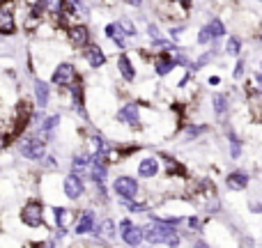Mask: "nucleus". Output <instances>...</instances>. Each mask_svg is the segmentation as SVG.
I'll return each mask as SVG.
<instances>
[{
	"label": "nucleus",
	"mask_w": 262,
	"mask_h": 248,
	"mask_svg": "<svg viewBox=\"0 0 262 248\" xmlns=\"http://www.w3.org/2000/svg\"><path fill=\"white\" fill-rule=\"evenodd\" d=\"M143 239H147L149 244H166L170 248L180 246V232L175 230V226L159 221L157 216H149V226L143 228Z\"/></svg>",
	"instance_id": "1"
},
{
	"label": "nucleus",
	"mask_w": 262,
	"mask_h": 248,
	"mask_svg": "<svg viewBox=\"0 0 262 248\" xmlns=\"http://www.w3.org/2000/svg\"><path fill=\"white\" fill-rule=\"evenodd\" d=\"M18 152L23 159L28 161H41L46 156V143L44 138H37V136H28V138L18 140Z\"/></svg>",
	"instance_id": "2"
},
{
	"label": "nucleus",
	"mask_w": 262,
	"mask_h": 248,
	"mask_svg": "<svg viewBox=\"0 0 262 248\" xmlns=\"http://www.w3.org/2000/svg\"><path fill=\"white\" fill-rule=\"evenodd\" d=\"M21 221L28 228H39L44 223V205L39 200H30V202L23 205L21 209Z\"/></svg>",
	"instance_id": "3"
},
{
	"label": "nucleus",
	"mask_w": 262,
	"mask_h": 248,
	"mask_svg": "<svg viewBox=\"0 0 262 248\" xmlns=\"http://www.w3.org/2000/svg\"><path fill=\"white\" fill-rule=\"evenodd\" d=\"M51 81H53V85H58V87H69L78 81V72L72 62H60L58 67L53 69Z\"/></svg>",
	"instance_id": "4"
},
{
	"label": "nucleus",
	"mask_w": 262,
	"mask_h": 248,
	"mask_svg": "<svg viewBox=\"0 0 262 248\" xmlns=\"http://www.w3.org/2000/svg\"><path fill=\"white\" fill-rule=\"evenodd\" d=\"M16 30V14L12 0H0V35H14Z\"/></svg>",
	"instance_id": "5"
},
{
	"label": "nucleus",
	"mask_w": 262,
	"mask_h": 248,
	"mask_svg": "<svg viewBox=\"0 0 262 248\" xmlns=\"http://www.w3.org/2000/svg\"><path fill=\"white\" fill-rule=\"evenodd\" d=\"M113 191H115V193H118L122 200H134L136 195H138V179H134V177H129V175L115 177Z\"/></svg>",
	"instance_id": "6"
},
{
	"label": "nucleus",
	"mask_w": 262,
	"mask_h": 248,
	"mask_svg": "<svg viewBox=\"0 0 262 248\" xmlns=\"http://www.w3.org/2000/svg\"><path fill=\"white\" fill-rule=\"evenodd\" d=\"M120 232H122V241L127 246H131V248L140 246V241H143V228L134 226L131 218H124V221L120 223Z\"/></svg>",
	"instance_id": "7"
},
{
	"label": "nucleus",
	"mask_w": 262,
	"mask_h": 248,
	"mask_svg": "<svg viewBox=\"0 0 262 248\" xmlns=\"http://www.w3.org/2000/svg\"><path fill=\"white\" fill-rule=\"evenodd\" d=\"M62 191L69 200H81L83 193H85V184H83V179H78L76 175H67L62 179Z\"/></svg>",
	"instance_id": "8"
},
{
	"label": "nucleus",
	"mask_w": 262,
	"mask_h": 248,
	"mask_svg": "<svg viewBox=\"0 0 262 248\" xmlns=\"http://www.w3.org/2000/svg\"><path fill=\"white\" fill-rule=\"evenodd\" d=\"M83 55H85L88 64H90L92 69H99V67H104V64H106L104 49H101V46H97V44H88L85 51H83Z\"/></svg>",
	"instance_id": "9"
},
{
	"label": "nucleus",
	"mask_w": 262,
	"mask_h": 248,
	"mask_svg": "<svg viewBox=\"0 0 262 248\" xmlns=\"http://www.w3.org/2000/svg\"><path fill=\"white\" fill-rule=\"evenodd\" d=\"M118 120L129 126H140L143 122H140V108L136 104H127L122 106V108L118 110Z\"/></svg>",
	"instance_id": "10"
},
{
	"label": "nucleus",
	"mask_w": 262,
	"mask_h": 248,
	"mask_svg": "<svg viewBox=\"0 0 262 248\" xmlns=\"http://www.w3.org/2000/svg\"><path fill=\"white\" fill-rule=\"evenodd\" d=\"M159 175V159L157 156H145L138 161V177L143 179H154Z\"/></svg>",
	"instance_id": "11"
},
{
	"label": "nucleus",
	"mask_w": 262,
	"mask_h": 248,
	"mask_svg": "<svg viewBox=\"0 0 262 248\" xmlns=\"http://www.w3.org/2000/svg\"><path fill=\"white\" fill-rule=\"evenodd\" d=\"M177 64H175V60H172V55L170 53H159L157 58H154V72H157V76H168V74L175 69Z\"/></svg>",
	"instance_id": "12"
},
{
	"label": "nucleus",
	"mask_w": 262,
	"mask_h": 248,
	"mask_svg": "<svg viewBox=\"0 0 262 248\" xmlns=\"http://www.w3.org/2000/svg\"><path fill=\"white\" fill-rule=\"evenodd\" d=\"M53 214H55V226H58V237H64V235H67L69 223H72V218H74L72 209H67V207H53Z\"/></svg>",
	"instance_id": "13"
},
{
	"label": "nucleus",
	"mask_w": 262,
	"mask_h": 248,
	"mask_svg": "<svg viewBox=\"0 0 262 248\" xmlns=\"http://www.w3.org/2000/svg\"><path fill=\"white\" fill-rule=\"evenodd\" d=\"M249 182H251V177H249V172H244V170H235V172H230V175H226V186L230 191H244L246 186H249Z\"/></svg>",
	"instance_id": "14"
},
{
	"label": "nucleus",
	"mask_w": 262,
	"mask_h": 248,
	"mask_svg": "<svg viewBox=\"0 0 262 248\" xmlns=\"http://www.w3.org/2000/svg\"><path fill=\"white\" fill-rule=\"evenodd\" d=\"M69 41L78 49H85L90 44V30L85 26H72L69 28Z\"/></svg>",
	"instance_id": "15"
},
{
	"label": "nucleus",
	"mask_w": 262,
	"mask_h": 248,
	"mask_svg": "<svg viewBox=\"0 0 262 248\" xmlns=\"http://www.w3.org/2000/svg\"><path fill=\"white\" fill-rule=\"evenodd\" d=\"M95 223H97V214L92 212V209H88V212H83L81 218L76 221V226H74V232H76V235H85V232H92Z\"/></svg>",
	"instance_id": "16"
},
{
	"label": "nucleus",
	"mask_w": 262,
	"mask_h": 248,
	"mask_svg": "<svg viewBox=\"0 0 262 248\" xmlns=\"http://www.w3.org/2000/svg\"><path fill=\"white\" fill-rule=\"evenodd\" d=\"M106 37H108L111 41H113L118 49H127V35L122 32V28H120V23H108L106 26Z\"/></svg>",
	"instance_id": "17"
},
{
	"label": "nucleus",
	"mask_w": 262,
	"mask_h": 248,
	"mask_svg": "<svg viewBox=\"0 0 262 248\" xmlns=\"http://www.w3.org/2000/svg\"><path fill=\"white\" fill-rule=\"evenodd\" d=\"M115 221L113 218H101L99 223H95V228H92V232H95V237H106V239H113L115 237Z\"/></svg>",
	"instance_id": "18"
},
{
	"label": "nucleus",
	"mask_w": 262,
	"mask_h": 248,
	"mask_svg": "<svg viewBox=\"0 0 262 248\" xmlns=\"http://www.w3.org/2000/svg\"><path fill=\"white\" fill-rule=\"evenodd\" d=\"M35 101H37V106H39L41 110L49 106V101H51V87L46 85L41 78H37L35 81Z\"/></svg>",
	"instance_id": "19"
},
{
	"label": "nucleus",
	"mask_w": 262,
	"mask_h": 248,
	"mask_svg": "<svg viewBox=\"0 0 262 248\" xmlns=\"http://www.w3.org/2000/svg\"><path fill=\"white\" fill-rule=\"evenodd\" d=\"M118 69H120V76L124 78L127 83H134L136 81V67H134V62L129 60V55H120L118 58Z\"/></svg>",
	"instance_id": "20"
},
{
	"label": "nucleus",
	"mask_w": 262,
	"mask_h": 248,
	"mask_svg": "<svg viewBox=\"0 0 262 248\" xmlns=\"http://www.w3.org/2000/svg\"><path fill=\"white\" fill-rule=\"evenodd\" d=\"M88 166H90V156H85V154H76L74 161H72V175H76L78 179H85Z\"/></svg>",
	"instance_id": "21"
},
{
	"label": "nucleus",
	"mask_w": 262,
	"mask_h": 248,
	"mask_svg": "<svg viewBox=\"0 0 262 248\" xmlns=\"http://www.w3.org/2000/svg\"><path fill=\"white\" fill-rule=\"evenodd\" d=\"M212 104H214V115H216L219 120L226 118L228 108H230V99H228V95H223V92H216V95L212 97Z\"/></svg>",
	"instance_id": "22"
},
{
	"label": "nucleus",
	"mask_w": 262,
	"mask_h": 248,
	"mask_svg": "<svg viewBox=\"0 0 262 248\" xmlns=\"http://www.w3.org/2000/svg\"><path fill=\"white\" fill-rule=\"evenodd\" d=\"M39 9L49 16H60L64 9V0H39Z\"/></svg>",
	"instance_id": "23"
},
{
	"label": "nucleus",
	"mask_w": 262,
	"mask_h": 248,
	"mask_svg": "<svg viewBox=\"0 0 262 248\" xmlns=\"http://www.w3.org/2000/svg\"><path fill=\"white\" fill-rule=\"evenodd\" d=\"M207 129H209L207 124H189L184 129V136H182V140H184V143H193L195 138H200L203 133H207Z\"/></svg>",
	"instance_id": "24"
},
{
	"label": "nucleus",
	"mask_w": 262,
	"mask_h": 248,
	"mask_svg": "<svg viewBox=\"0 0 262 248\" xmlns=\"http://www.w3.org/2000/svg\"><path fill=\"white\" fill-rule=\"evenodd\" d=\"M166 170L170 177H184L186 175V168L182 166L177 159H170V156H166Z\"/></svg>",
	"instance_id": "25"
},
{
	"label": "nucleus",
	"mask_w": 262,
	"mask_h": 248,
	"mask_svg": "<svg viewBox=\"0 0 262 248\" xmlns=\"http://www.w3.org/2000/svg\"><path fill=\"white\" fill-rule=\"evenodd\" d=\"M207 30H209V35H212V41L226 35V26H223L221 18H212V21L207 23Z\"/></svg>",
	"instance_id": "26"
},
{
	"label": "nucleus",
	"mask_w": 262,
	"mask_h": 248,
	"mask_svg": "<svg viewBox=\"0 0 262 248\" xmlns=\"http://www.w3.org/2000/svg\"><path fill=\"white\" fill-rule=\"evenodd\" d=\"M60 124V115H51V118H46V120H41V136L44 138H49L51 133H53V129Z\"/></svg>",
	"instance_id": "27"
},
{
	"label": "nucleus",
	"mask_w": 262,
	"mask_h": 248,
	"mask_svg": "<svg viewBox=\"0 0 262 248\" xmlns=\"http://www.w3.org/2000/svg\"><path fill=\"white\" fill-rule=\"evenodd\" d=\"M226 53L228 55H239L242 53V39L237 35H230L226 41Z\"/></svg>",
	"instance_id": "28"
},
{
	"label": "nucleus",
	"mask_w": 262,
	"mask_h": 248,
	"mask_svg": "<svg viewBox=\"0 0 262 248\" xmlns=\"http://www.w3.org/2000/svg\"><path fill=\"white\" fill-rule=\"evenodd\" d=\"M228 140H230V156L239 159L242 156V140L235 136V131H228Z\"/></svg>",
	"instance_id": "29"
},
{
	"label": "nucleus",
	"mask_w": 262,
	"mask_h": 248,
	"mask_svg": "<svg viewBox=\"0 0 262 248\" xmlns=\"http://www.w3.org/2000/svg\"><path fill=\"white\" fill-rule=\"evenodd\" d=\"M219 51V49H216ZM216 51H209V53H203V55H200V58L198 60H195V62L193 64H191V69H193V72H198V69H203L205 67V64H207L209 62V60H212L214 58V55H216Z\"/></svg>",
	"instance_id": "30"
},
{
	"label": "nucleus",
	"mask_w": 262,
	"mask_h": 248,
	"mask_svg": "<svg viewBox=\"0 0 262 248\" xmlns=\"http://www.w3.org/2000/svg\"><path fill=\"white\" fill-rule=\"evenodd\" d=\"M118 23H120V28H122V32H124V35H127V37H136V35H138V30H136V26L129 21V18H120Z\"/></svg>",
	"instance_id": "31"
},
{
	"label": "nucleus",
	"mask_w": 262,
	"mask_h": 248,
	"mask_svg": "<svg viewBox=\"0 0 262 248\" xmlns=\"http://www.w3.org/2000/svg\"><path fill=\"white\" fill-rule=\"evenodd\" d=\"M124 207H127L129 212H147L149 205L147 202H136V200H124Z\"/></svg>",
	"instance_id": "32"
},
{
	"label": "nucleus",
	"mask_w": 262,
	"mask_h": 248,
	"mask_svg": "<svg viewBox=\"0 0 262 248\" xmlns=\"http://www.w3.org/2000/svg\"><path fill=\"white\" fill-rule=\"evenodd\" d=\"M170 41L172 44H177V41H182V35H184V28L182 26H175V28H170Z\"/></svg>",
	"instance_id": "33"
},
{
	"label": "nucleus",
	"mask_w": 262,
	"mask_h": 248,
	"mask_svg": "<svg viewBox=\"0 0 262 248\" xmlns=\"http://www.w3.org/2000/svg\"><path fill=\"white\" fill-rule=\"evenodd\" d=\"M244 72H246V60H237V67H235V72H232L235 81H239V78L244 76Z\"/></svg>",
	"instance_id": "34"
},
{
	"label": "nucleus",
	"mask_w": 262,
	"mask_h": 248,
	"mask_svg": "<svg viewBox=\"0 0 262 248\" xmlns=\"http://www.w3.org/2000/svg\"><path fill=\"white\" fill-rule=\"evenodd\" d=\"M209 41H212V35H209L207 26H203L198 32V44H209Z\"/></svg>",
	"instance_id": "35"
},
{
	"label": "nucleus",
	"mask_w": 262,
	"mask_h": 248,
	"mask_svg": "<svg viewBox=\"0 0 262 248\" xmlns=\"http://www.w3.org/2000/svg\"><path fill=\"white\" fill-rule=\"evenodd\" d=\"M147 35H149V39H161V32H159V28L157 26H154V23H149V26H147Z\"/></svg>",
	"instance_id": "36"
},
{
	"label": "nucleus",
	"mask_w": 262,
	"mask_h": 248,
	"mask_svg": "<svg viewBox=\"0 0 262 248\" xmlns=\"http://www.w3.org/2000/svg\"><path fill=\"white\" fill-rule=\"evenodd\" d=\"M186 226H189L191 230H200V221H198L195 216H189V218H186Z\"/></svg>",
	"instance_id": "37"
},
{
	"label": "nucleus",
	"mask_w": 262,
	"mask_h": 248,
	"mask_svg": "<svg viewBox=\"0 0 262 248\" xmlns=\"http://www.w3.org/2000/svg\"><path fill=\"white\" fill-rule=\"evenodd\" d=\"M44 166H46V168H55L58 163H55V159H53V156H44Z\"/></svg>",
	"instance_id": "38"
},
{
	"label": "nucleus",
	"mask_w": 262,
	"mask_h": 248,
	"mask_svg": "<svg viewBox=\"0 0 262 248\" xmlns=\"http://www.w3.org/2000/svg\"><path fill=\"white\" fill-rule=\"evenodd\" d=\"M209 85H219V83H221V78H219V76H209Z\"/></svg>",
	"instance_id": "39"
},
{
	"label": "nucleus",
	"mask_w": 262,
	"mask_h": 248,
	"mask_svg": "<svg viewBox=\"0 0 262 248\" xmlns=\"http://www.w3.org/2000/svg\"><path fill=\"white\" fill-rule=\"evenodd\" d=\"M193 248H209V244H207V241H195Z\"/></svg>",
	"instance_id": "40"
},
{
	"label": "nucleus",
	"mask_w": 262,
	"mask_h": 248,
	"mask_svg": "<svg viewBox=\"0 0 262 248\" xmlns=\"http://www.w3.org/2000/svg\"><path fill=\"white\" fill-rule=\"evenodd\" d=\"M172 3H180V5H182V7H184V9H186V7H189V5H191V0H172Z\"/></svg>",
	"instance_id": "41"
},
{
	"label": "nucleus",
	"mask_w": 262,
	"mask_h": 248,
	"mask_svg": "<svg viewBox=\"0 0 262 248\" xmlns=\"http://www.w3.org/2000/svg\"><path fill=\"white\" fill-rule=\"evenodd\" d=\"M129 5H134V7H140V5H143V0H127Z\"/></svg>",
	"instance_id": "42"
},
{
	"label": "nucleus",
	"mask_w": 262,
	"mask_h": 248,
	"mask_svg": "<svg viewBox=\"0 0 262 248\" xmlns=\"http://www.w3.org/2000/svg\"><path fill=\"white\" fill-rule=\"evenodd\" d=\"M39 248H53V241H46L44 246H39Z\"/></svg>",
	"instance_id": "43"
}]
</instances>
